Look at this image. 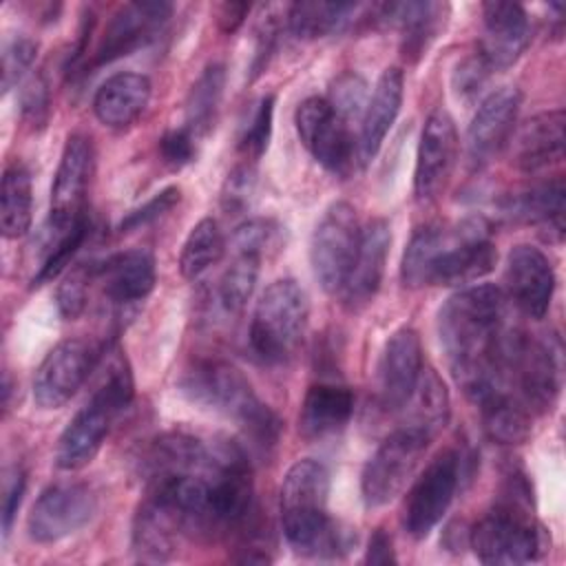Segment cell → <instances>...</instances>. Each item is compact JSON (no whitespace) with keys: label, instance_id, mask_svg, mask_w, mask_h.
<instances>
[{"label":"cell","instance_id":"obj_25","mask_svg":"<svg viewBox=\"0 0 566 566\" xmlns=\"http://www.w3.org/2000/svg\"><path fill=\"white\" fill-rule=\"evenodd\" d=\"M402 91H405L402 71L398 66L385 69L374 86V93L367 99V106H365V113L360 119L358 157L363 161H369L378 153L389 128L394 126V122L400 113Z\"/></svg>","mask_w":566,"mask_h":566},{"label":"cell","instance_id":"obj_30","mask_svg":"<svg viewBox=\"0 0 566 566\" xmlns=\"http://www.w3.org/2000/svg\"><path fill=\"white\" fill-rule=\"evenodd\" d=\"M88 228L91 223L86 214L71 223L46 221L42 230V261L33 276V287H40L62 274V270L71 263L73 254L82 248Z\"/></svg>","mask_w":566,"mask_h":566},{"label":"cell","instance_id":"obj_31","mask_svg":"<svg viewBox=\"0 0 566 566\" xmlns=\"http://www.w3.org/2000/svg\"><path fill=\"white\" fill-rule=\"evenodd\" d=\"M407 420L402 427L418 429L433 438L449 420V394L436 369L422 367L418 385L405 405Z\"/></svg>","mask_w":566,"mask_h":566},{"label":"cell","instance_id":"obj_26","mask_svg":"<svg viewBox=\"0 0 566 566\" xmlns=\"http://www.w3.org/2000/svg\"><path fill=\"white\" fill-rule=\"evenodd\" d=\"M150 93L153 86L146 75L115 73L95 91L93 113L108 128H126L146 111Z\"/></svg>","mask_w":566,"mask_h":566},{"label":"cell","instance_id":"obj_1","mask_svg":"<svg viewBox=\"0 0 566 566\" xmlns=\"http://www.w3.org/2000/svg\"><path fill=\"white\" fill-rule=\"evenodd\" d=\"M329 471L323 462L296 460L281 484V524L287 544L305 557H338L352 548V535L327 513Z\"/></svg>","mask_w":566,"mask_h":566},{"label":"cell","instance_id":"obj_10","mask_svg":"<svg viewBox=\"0 0 566 566\" xmlns=\"http://www.w3.org/2000/svg\"><path fill=\"white\" fill-rule=\"evenodd\" d=\"M179 387L192 402L221 411L239 424L261 405L250 380L226 360H197L181 376Z\"/></svg>","mask_w":566,"mask_h":566},{"label":"cell","instance_id":"obj_23","mask_svg":"<svg viewBox=\"0 0 566 566\" xmlns=\"http://www.w3.org/2000/svg\"><path fill=\"white\" fill-rule=\"evenodd\" d=\"M95 276L102 281V290L111 303L133 305L144 301L155 287V256L142 248L126 250L95 265Z\"/></svg>","mask_w":566,"mask_h":566},{"label":"cell","instance_id":"obj_44","mask_svg":"<svg viewBox=\"0 0 566 566\" xmlns=\"http://www.w3.org/2000/svg\"><path fill=\"white\" fill-rule=\"evenodd\" d=\"M254 184H256V172L250 164H241L237 166L226 184H223V190H221V206L237 214V212H243L250 203V197L254 192Z\"/></svg>","mask_w":566,"mask_h":566},{"label":"cell","instance_id":"obj_50","mask_svg":"<svg viewBox=\"0 0 566 566\" xmlns=\"http://www.w3.org/2000/svg\"><path fill=\"white\" fill-rule=\"evenodd\" d=\"M248 11H250V7L245 2H223L217 13L221 31H226V33L237 31L243 24Z\"/></svg>","mask_w":566,"mask_h":566},{"label":"cell","instance_id":"obj_3","mask_svg":"<svg viewBox=\"0 0 566 566\" xmlns=\"http://www.w3.org/2000/svg\"><path fill=\"white\" fill-rule=\"evenodd\" d=\"M497 261L489 226L482 219H464L455 226H438L429 285H471L484 279Z\"/></svg>","mask_w":566,"mask_h":566},{"label":"cell","instance_id":"obj_34","mask_svg":"<svg viewBox=\"0 0 566 566\" xmlns=\"http://www.w3.org/2000/svg\"><path fill=\"white\" fill-rule=\"evenodd\" d=\"M95 367L99 369V380L91 394V400L104 405L117 416L122 409L130 405L135 396V382H133L128 360L122 354V349L106 347V358H104V352H99Z\"/></svg>","mask_w":566,"mask_h":566},{"label":"cell","instance_id":"obj_28","mask_svg":"<svg viewBox=\"0 0 566 566\" xmlns=\"http://www.w3.org/2000/svg\"><path fill=\"white\" fill-rule=\"evenodd\" d=\"M564 179L557 177L553 181L537 184L528 190L509 195L502 201V212L522 223H537L548 228V232H555L562 237L564 230Z\"/></svg>","mask_w":566,"mask_h":566},{"label":"cell","instance_id":"obj_45","mask_svg":"<svg viewBox=\"0 0 566 566\" xmlns=\"http://www.w3.org/2000/svg\"><path fill=\"white\" fill-rule=\"evenodd\" d=\"M491 73L493 71L478 55V51L473 55L464 57L462 62H458V66L453 71V88H455L458 97H462V99L475 97L482 91V86H484V82L489 80Z\"/></svg>","mask_w":566,"mask_h":566},{"label":"cell","instance_id":"obj_47","mask_svg":"<svg viewBox=\"0 0 566 566\" xmlns=\"http://www.w3.org/2000/svg\"><path fill=\"white\" fill-rule=\"evenodd\" d=\"M276 228L268 219H250L241 223L234 232V248L245 250V252H256L263 254V248L272 241Z\"/></svg>","mask_w":566,"mask_h":566},{"label":"cell","instance_id":"obj_42","mask_svg":"<svg viewBox=\"0 0 566 566\" xmlns=\"http://www.w3.org/2000/svg\"><path fill=\"white\" fill-rule=\"evenodd\" d=\"M95 276V268H75L66 274V279L60 283L57 294H55V303H57V312L66 318L73 321L77 318L84 307H86V287H88V279Z\"/></svg>","mask_w":566,"mask_h":566},{"label":"cell","instance_id":"obj_11","mask_svg":"<svg viewBox=\"0 0 566 566\" xmlns=\"http://www.w3.org/2000/svg\"><path fill=\"white\" fill-rule=\"evenodd\" d=\"M99 352L82 338L57 343L33 376V400L40 409H60L95 371Z\"/></svg>","mask_w":566,"mask_h":566},{"label":"cell","instance_id":"obj_14","mask_svg":"<svg viewBox=\"0 0 566 566\" xmlns=\"http://www.w3.org/2000/svg\"><path fill=\"white\" fill-rule=\"evenodd\" d=\"M458 157V130L453 117L438 108L429 113L418 144L413 192L420 201H429L442 192Z\"/></svg>","mask_w":566,"mask_h":566},{"label":"cell","instance_id":"obj_48","mask_svg":"<svg viewBox=\"0 0 566 566\" xmlns=\"http://www.w3.org/2000/svg\"><path fill=\"white\" fill-rule=\"evenodd\" d=\"M24 486H27V478L20 469H15L9 475V482L4 484V495H2V531L4 535H9L11 524L15 520V513L22 504V495H24Z\"/></svg>","mask_w":566,"mask_h":566},{"label":"cell","instance_id":"obj_7","mask_svg":"<svg viewBox=\"0 0 566 566\" xmlns=\"http://www.w3.org/2000/svg\"><path fill=\"white\" fill-rule=\"evenodd\" d=\"M462 473V455L453 449H447L438 453L411 484L405 500L402 524L413 539L427 537L440 524L453 502Z\"/></svg>","mask_w":566,"mask_h":566},{"label":"cell","instance_id":"obj_33","mask_svg":"<svg viewBox=\"0 0 566 566\" xmlns=\"http://www.w3.org/2000/svg\"><path fill=\"white\" fill-rule=\"evenodd\" d=\"M358 4L352 2H294L287 9V27L301 40H316L340 31Z\"/></svg>","mask_w":566,"mask_h":566},{"label":"cell","instance_id":"obj_37","mask_svg":"<svg viewBox=\"0 0 566 566\" xmlns=\"http://www.w3.org/2000/svg\"><path fill=\"white\" fill-rule=\"evenodd\" d=\"M261 268V254L237 250L234 261L223 272L219 283V301L226 312L237 314L250 301Z\"/></svg>","mask_w":566,"mask_h":566},{"label":"cell","instance_id":"obj_49","mask_svg":"<svg viewBox=\"0 0 566 566\" xmlns=\"http://www.w3.org/2000/svg\"><path fill=\"white\" fill-rule=\"evenodd\" d=\"M365 562L367 564H396V553H394L391 537L382 528H376L371 533L369 544H367Z\"/></svg>","mask_w":566,"mask_h":566},{"label":"cell","instance_id":"obj_20","mask_svg":"<svg viewBox=\"0 0 566 566\" xmlns=\"http://www.w3.org/2000/svg\"><path fill=\"white\" fill-rule=\"evenodd\" d=\"M184 533L186 528L179 515L157 495L146 493L133 520L130 546L135 557L146 564L168 562L177 548L179 535Z\"/></svg>","mask_w":566,"mask_h":566},{"label":"cell","instance_id":"obj_15","mask_svg":"<svg viewBox=\"0 0 566 566\" xmlns=\"http://www.w3.org/2000/svg\"><path fill=\"white\" fill-rule=\"evenodd\" d=\"M520 106L522 93L515 86H500L480 102L467 130V153L473 166L480 168L489 164L504 146H509Z\"/></svg>","mask_w":566,"mask_h":566},{"label":"cell","instance_id":"obj_13","mask_svg":"<svg viewBox=\"0 0 566 566\" xmlns=\"http://www.w3.org/2000/svg\"><path fill=\"white\" fill-rule=\"evenodd\" d=\"M172 13L168 2H128L122 4L108 20L102 40L88 62L91 69L124 57L155 38V33L166 24Z\"/></svg>","mask_w":566,"mask_h":566},{"label":"cell","instance_id":"obj_12","mask_svg":"<svg viewBox=\"0 0 566 566\" xmlns=\"http://www.w3.org/2000/svg\"><path fill=\"white\" fill-rule=\"evenodd\" d=\"M95 175V148L88 135H69L51 186L49 221L71 223L86 214V192Z\"/></svg>","mask_w":566,"mask_h":566},{"label":"cell","instance_id":"obj_5","mask_svg":"<svg viewBox=\"0 0 566 566\" xmlns=\"http://www.w3.org/2000/svg\"><path fill=\"white\" fill-rule=\"evenodd\" d=\"M469 546L482 564H524L544 551L526 506L509 502H500L469 531Z\"/></svg>","mask_w":566,"mask_h":566},{"label":"cell","instance_id":"obj_8","mask_svg":"<svg viewBox=\"0 0 566 566\" xmlns=\"http://www.w3.org/2000/svg\"><path fill=\"white\" fill-rule=\"evenodd\" d=\"M294 124L301 144L307 153L329 172L345 175L358 155V139L347 124L327 102V97H307L294 113Z\"/></svg>","mask_w":566,"mask_h":566},{"label":"cell","instance_id":"obj_39","mask_svg":"<svg viewBox=\"0 0 566 566\" xmlns=\"http://www.w3.org/2000/svg\"><path fill=\"white\" fill-rule=\"evenodd\" d=\"M38 53V42L29 35H11L2 44V91L9 93L31 69Z\"/></svg>","mask_w":566,"mask_h":566},{"label":"cell","instance_id":"obj_27","mask_svg":"<svg viewBox=\"0 0 566 566\" xmlns=\"http://www.w3.org/2000/svg\"><path fill=\"white\" fill-rule=\"evenodd\" d=\"M354 413V394L336 382H316L307 389L301 413L298 431L307 440H321L338 433Z\"/></svg>","mask_w":566,"mask_h":566},{"label":"cell","instance_id":"obj_2","mask_svg":"<svg viewBox=\"0 0 566 566\" xmlns=\"http://www.w3.org/2000/svg\"><path fill=\"white\" fill-rule=\"evenodd\" d=\"M310 318V301L294 279L270 283L256 301L250 321V347L270 365L290 360L303 340Z\"/></svg>","mask_w":566,"mask_h":566},{"label":"cell","instance_id":"obj_9","mask_svg":"<svg viewBox=\"0 0 566 566\" xmlns=\"http://www.w3.org/2000/svg\"><path fill=\"white\" fill-rule=\"evenodd\" d=\"M97 511V497L84 482H57L46 486L31 506L27 531L38 544L60 542L84 528Z\"/></svg>","mask_w":566,"mask_h":566},{"label":"cell","instance_id":"obj_17","mask_svg":"<svg viewBox=\"0 0 566 566\" xmlns=\"http://www.w3.org/2000/svg\"><path fill=\"white\" fill-rule=\"evenodd\" d=\"M422 374L420 336L411 327L396 329L378 363V400L385 409L398 411L409 402Z\"/></svg>","mask_w":566,"mask_h":566},{"label":"cell","instance_id":"obj_24","mask_svg":"<svg viewBox=\"0 0 566 566\" xmlns=\"http://www.w3.org/2000/svg\"><path fill=\"white\" fill-rule=\"evenodd\" d=\"M210 451L206 444L184 431H168L157 436L139 455V471L148 482L184 475V473H201L208 469Z\"/></svg>","mask_w":566,"mask_h":566},{"label":"cell","instance_id":"obj_21","mask_svg":"<svg viewBox=\"0 0 566 566\" xmlns=\"http://www.w3.org/2000/svg\"><path fill=\"white\" fill-rule=\"evenodd\" d=\"M564 124L566 115L562 108L539 113L526 119L517 130H513L511 161L522 172H537L564 155Z\"/></svg>","mask_w":566,"mask_h":566},{"label":"cell","instance_id":"obj_36","mask_svg":"<svg viewBox=\"0 0 566 566\" xmlns=\"http://www.w3.org/2000/svg\"><path fill=\"white\" fill-rule=\"evenodd\" d=\"M226 250L223 232L212 217H203L192 226L188 232L181 254H179V270L184 279H199L208 268H212Z\"/></svg>","mask_w":566,"mask_h":566},{"label":"cell","instance_id":"obj_35","mask_svg":"<svg viewBox=\"0 0 566 566\" xmlns=\"http://www.w3.org/2000/svg\"><path fill=\"white\" fill-rule=\"evenodd\" d=\"M226 84V71L221 64H208L203 73L192 84L188 99H186V122L184 126L195 135H203L212 128V122L217 117L221 95Z\"/></svg>","mask_w":566,"mask_h":566},{"label":"cell","instance_id":"obj_22","mask_svg":"<svg viewBox=\"0 0 566 566\" xmlns=\"http://www.w3.org/2000/svg\"><path fill=\"white\" fill-rule=\"evenodd\" d=\"M115 413L88 398V402L69 420L55 444V464L62 471H77L93 462L108 436Z\"/></svg>","mask_w":566,"mask_h":566},{"label":"cell","instance_id":"obj_41","mask_svg":"<svg viewBox=\"0 0 566 566\" xmlns=\"http://www.w3.org/2000/svg\"><path fill=\"white\" fill-rule=\"evenodd\" d=\"M51 113V91L44 73H33L20 91V115L33 128H42Z\"/></svg>","mask_w":566,"mask_h":566},{"label":"cell","instance_id":"obj_4","mask_svg":"<svg viewBox=\"0 0 566 566\" xmlns=\"http://www.w3.org/2000/svg\"><path fill=\"white\" fill-rule=\"evenodd\" d=\"M431 440L418 429L400 427L380 442L360 475V495L367 509L385 506L405 491Z\"/></svg>","mask_w":566,"mask_h":566},{"label":"cell","instance_id":"obj_29","mask_svg":"<svg viewBox=\"0 0 566 566\" xmlns=\"http://www.w3.org/2000/svg\"><path fill=\"white\" fill-rule=\"evenodd\" d=\"M482 429L497 444H522L531 436V411L509 389H497L478 400Z\"/></svg>","mask_w":566,"mask_h":566},{"label":"cell","instance_id":"obj_46","mask_svg":"<svg viewBox=\"0 0 566 566\" xmlns=\"http://www.w3.org/2000/svg\"><path fill=\"white\" fill-rule=\"evenodd\" d=\"M195 139L197 137L186 126L166 130L159 139V155H161L164 164H168L170 168L188 166L197 155Z\"/></svg>","mask_w":566,"mask_h":566},{"label":"cell","instance_id":"obj_43","mask_svg":"<svg viewBox=\"0 0 566 566\" xmlns=\"http://www.w3.org/2000/svg\"><path fill=\"white\" fill-rule=\"evenodd\" d=\"M181 199V190L177 186H168L164 190H159L157 195H153L144 206L130 210L122 223H119V232H133L139 230L153 221H157L159 217H164L166 212H170Z\"/></svg>","mask_w":566,"mask_h":566},{"label":"cell","instance_id":"obj_16","mask_svg":"<svg viewBox=\"0 0 566 566\" xmlns=\"http://www.w3.org/2000/svg\"><path fill=\"white\" fill-rule=\"evenodd\" d=\"M504 283L511 301L531 318H542L553 298L555 272L548 256L528 243L511 248L504 268Z\"/></svg>","mask_w":566,"mask_h":566},{"label":"cell","instance_id":"obj_38","mask_svg":"<svg viewBox=\"0 0 566 566\" xmlns=\"http://www.w3.org/2000/svg\"><path fill=\"white\" fill-rule=\"evenodd\" d=\"M327 102L347 124H354V122L360 124L365 106H367L365 80L356 73H340L332 84Z\"/></svg>","mask_w":566,"mask_h":566},{"label":"cell","instance_id":"obj_19","mask_svg":"<svg viewBox=\"0 0 566 566\" xmlns=\"http://www.w3.org/2000/svg\"><path fill=\"white\" fill-rule=\"evenodd\" d=\"M389 245H391V230L385 219H371L360 230L356 259L340 290L347 307L360 310L376 296L385 274Z\"/></svg>","mask_w":566,"mask_h":566},{"label":"cell","instance_id":"obj_40","mask_svg":"<svg viewBox=\"0 0 566 566\" xmlns=\"http://www.w3.org/2000/svg\"><path fill=\"white\" fill-rule=\"evenodd\" d=\"M272 117H274V97L265 95L259 99L250 117V124L245 126L241 137V148L245 157L259 159L268 150V144L272 137Z\"/></svg>","mask_w":566,"mask_h":566},{"label":"cell","instance_id":"obj_18","mask_svg":"<svg viewBox=\"0 0 566 566\" xmlns=\"http://www.w3.org/2000/svg\"><path fill=\"white\" fill-rule=\"evenodd\" d=\"M484 35L478 55L491 71L513 66L531 42V22L522 4L491 0L482 4Z\"/></svg>","mask_w":566,"mask_h":566},{"label":"cell","instance_id":"obj_6","mask_svg":"<svg viewBox=\"0 0 566 566\" xmlns=\"http://www.w3.org/2000/svg\"><path fill=\"white\" fill-rule=\"evenodd\" d=\"M360 221L356 208L347 201H334L314 228L310 261L321 287L340 294L360 241Z\"/></svg>","mask_w":566,"mask_h":566},{"label":"cell","instance_id":"obj_32","mask_svg":"<svg viewBox=\"0 0 566 566\" xmlns=\"http://www.w3.org/2000/svg\"><path fill=\"white\" fill-rule=\"evenodd\" d=\"M33 219L31 175L22 164H11L2 175L0 228L4 239H20L29 232Z\"/></svg>","mask_w":566,"mask_h":566}]
</instances>
